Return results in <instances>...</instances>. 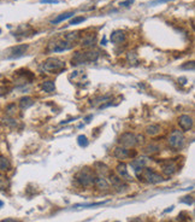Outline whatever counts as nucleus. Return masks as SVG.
I'll list each match as a JSON object with an SVG mask.
<instances>
[{
	"instance_id": "nucleus-1",
	"label": "nucleus",
	"mask_w": 195,
	"mask_h": 222,
	"mask_svg": "<svg viewBox=\"0 0 195 222\" xmlns=\"http://www.w3.org/2000/svg\"><path fill=\"white\" fill-rule=\"evenodd\" d=\"M41 69L47 71V73H57V71L65 69V62L60 61L59 58L51 57V58H47L46 61L42 63Z\"/></svg>"
},
{
	"instance_id": "nucleus-2",
	"label": "nucleus",
	"mask_w": 195,
	"mask_h": 222,
	"mask_svg": "<svg viewBox=\"0 0 195 222\" xmlns=\"http://www.w3.org/2000/svg\"><path fill=\"white\" fill-rule=\"evenodd\" d=\"M94 179H95V175H94V171L90 170L89 168H85L82 170H80L76 175V180L78 181V184L81 186H90V185L94 184Z\"/></svg>"
},
{
	"instance_id": "nucleus-3",
	"label": "nucleus",
	"mask_w": 195,
	"mask_h": 222,
	"mask_svg": "<svg viewBox=\"0 0 195 222\" xmlns=\"http://www.w3.org/2000/svg\"><path fill=\"white\" fill-rule=\"evenodd\" d=\"M99 57L98 52H76L72 57V64H82V63H88V62H95Z\"/></svg>"
},
{
	"instance_id": "nucleus-4",
	"label": "nucleus",
	"mask_w": 195,
	"mask_h": 222,
	"mask_svg": "<svg viewBox=\"0 0 195 222\" xmlns=\"http://www.w3.org/2000/svg\"><path fill=\"white\" fill-rule=\"evenodd\" d=\"M167 141H169V145L171 146L173 150H181L184 146L186 139L181 130H173Z\"/></svg>"
},
{
	"instance_id": "nucleus-5",
	"label": "nucleus",
	"mask_w": 195,
	"mask_h": 222,
	"mask_svg": "<svg viewBox=\"0 0 195 222\" xmlns=\"http://www.w3.org/2000/svg\"><path fill=\"white\" fill-rule=\"evenodd\" d=\"M141 173H142V177L146 179V181L149 182V184H159V182H162L164 180L163 176L160 174H158L157 171H154L153 169L143 168Z\"/></svg>"
},
{
	"instance_id": "nucleus-6",
	"label": "nucleus",
	"mask_w": 195,
	"mask_h": 222,
	"mask_svg": "<svg viewBox=\"0 0 195 222\" xmlns=\"http://www.w3.org/2000/svg\"><path fill=\"white\" fill-rule=\"evenodd\" d=\"M74 46V44H71L69 41H66L65 39H58L55 40L54 42H51L49 46H48V50L52 51V52H62V51H66V50H70L71 47Z\"/></svg>"
},
{
	"instance_id": "nucleus-7",
	"label": "nucleus",
	"mask_w": 195,
	"mask_h": 222,
	"mask_svg": "<svg viewBox=\"0 0 195 222\" xmlns=\"http://www.w3.org/2000/svg\"><path fill=\"white\" fill-rule=\"evenodd\" d=\"M118 143H119V145L122 146V147L129 149V147H134V146L137 144V138L133 133H124V134L121 135Z\"/></svg>"
},
{
	"instance_id": "nucleus-8",
	"label": "nucleus",
	"mask_w": 195,
	"mask_h": 222,
	"mask_svg": "<svg viewBox=\"0 0 195 222\" xmlns=\"http://www.w3.org/2000/svg\"><path fill=\"white\" fill-rule=\"evenodd\" d=\"M136 156V151L135 150H129V149H125V147H122L119 146L115 150V157L123 161V160H126V158H134Z\"/></svg>"
},
{
	"instance_id": "nucleus-9",
	"label": "nucleus",
	"mask_w": 195,
	"mask_h": 222,
	"mask_svg": "<svg viewBox=\"0 0 195 222\" xmlns=\"http://www.w3.org/2000/svg\"><path fill=\"white\" fill-rule=\"evenodd\" d=\"M193 118L189 115H182L178 117V124L183 132H188L193 128Z\"/></svg>"
},
{
	"instance_id": "nucleus-10",
	"label": "nucleus",
	"mask_w": 195,
	"mask_h": 222,
	"mask_svg": "<svg viewBox=\"0 0 195 222\" xmlns=\"http://www.w3.org/2000/svg\"><path fill=\"white\" fill-rule=\"evenodd\" d=\"M162 167H163V173L165 175L171 176L177 171V165L172 161H165L162 162Z\"/></svg>"
},
{
	"instance_id": "nucleus-11",
	"label": "nucleus",
	"mask_w": 195,
	"mask_h": 222,
	"mask_svg": "<svg viewBox=\"0 0 195 222\" xmlns=\"http://www.w3.org/2000/svg\"><path fill=\"white\" fill-rule=\"evenodd\" d=\"M109 176H110V182L112 184V186H113L115 188H117V190L126 188V184H125L124 181H123L118 175L113 174V173H110Z\"/></svg>"
},
{
	"instance_id": "nucleus-12",
	"label": "nucleus",
	"mask_w": 195,
	"mask_h": 222,
	"mask_svg": "<svg viewBox=\"0 0 195 222\" xmlns=\"http://www.w3.org/2000/svg\"><path fill=\"white\" fill-rule=\"evenodd\" d=\"M146 164H147V158H145V157L136 158L131 162V167H133L134 171L136 173V175H139V173L142 171V169L146 167Z\"/></svg>"
},
{
	"instance_id": "nucleus-13",
	"label": "nucleus",
	"mask_w": 195,
	"mask_h": 222,
	"mask_svg": "<svg viewBox=\"0 0 195 222\" xmlns=\"http://www.w3.org/2000/svg\"><path fill=\"white\" fill-rule=\"evenodd\" d=\"M117 174L122 180H126V181L133 180V177L129 175V173H128V169H126V164L125 163H119L117 165Z\"/></svg>"
},
{
	"instance_id": "nucleus-14",
	"label": "nucleus",
	"mask_w": 195,
	"mask_h": 222,
	"mask_svg": "<svg viewBox=\"0 0 195 222\" xmlns=\"http://www.w3.org/2000/svg\"><path fill=\"white\" fill-rule=\"evenodd\" d=\"M94 185H95L96 188L104 190V191L109 190V187H110L107 180H106V179L104 177V175H101V174H99L98 176H95V179H94Z\"/></svg>"
},
{
	"instance_id": "nucleus-15",
	"label": "nucleus",
	"mask_w": 195,
	"mask_h": 222,
	"mask_svg": "<svg viewBox=\"0 0 195 222\" xmlns=\"http://www.w3.org/2000/svg\"><path fill=\"white\" fill-rule=\"evenodd\" d=\"M126 39V35H125L124 31L122 30H115L112 34H111V41L113 44H117V45H121L123 44Z\"/></svg>"
},
{
	"instance_id": "nucleus-16",
	"label": "nucleus",
	"mask_w": 195,
	"mask_h": 222,
	"mask_svg": "<svg viewBox=\"0 0 195 222\" xmlns=\"http://www.w3.org/2000/svg\"><path fill=\"white\" fill-rule=\"evenodd\" d=\"M28 50V45H18V46L13 47L11 50V57L12 58H17V57H21L25 53V51Z\"/></svg>"
},
{
	"instance_id": "nucleus-17",
	"label": "nucleus",
	"mask_w": 195,
	"mask_h": 222,
	"mask_svg": "<svg viewBox=\"0 0 195 222\" xmlns=\"http://www.w3.org/2000/svg\"><path fill=\"white\" fill-rule=\"evenodd\" d=\"M95 41H96V35L95 34H92V35H86L85 38L82 39V41H81V45L83 47H92L94 46V44H95Z\"/></svg>"
},
{
	"instance_id": "nucleus-18",
	"label": "nucleus",
	"mask_w": 195,
	"mask_h": 222,
	"mask_svg": "<svg viewBox=\"0 0 195 222\" xmlns=\"http://www.w3.org/2000/svg\"><path fill=\"white\" fill-rule=\"evenodd\" d=\"M64 39L66 40V41H69L71 44H74L75 45V42L77 41L78 39H80V31H71V33H66L65 35H64Z\"/></svg>"
},
{
	"instance_id": "nucleus-19",
	"label": "nucleus",
	"mask_w": 195,
	"mask_h": 222,
	"mask_svg": "<svg viewBox=\"0 0 195 222\" xmlns=\"http://www.w3.org/2000/svg\"><path fill=\"white\" fill-rule=\"evenodd\" d=\"M160 130H162V128L158 124H151V126H148L146 128V133L148 134L149 137H156V135H158L160 133Z\"/></svg>"
},
{
	"instance_id": "nucleus-20",
	"label": "nucleus",
	"mask_w": 195,
	"mask_h": 222,
	"mask_svg": "<svg viewBox=\"0 0 195 222\" xmlns=\"http://www.w3.org/2000/svg\"><path fill=\"white\" fill-rule=\"evenodd\" d=\"M34 104V99L31 97H23L19 99V106L21 109H28Z\"/></svg>"
},
{
	"instance_id": "nucleus-21",
	"label": "nucleus",
	"mask_w": 195,
	"mask_h": 222,
	"mask_svg": "<svg viewBox=\"0 0 195 222\" xmlns=\"http://www.w3.org/2000/svg\"><path fill=\"white\" fill-rule=\"evenodd\" d=\"M42 89L47 93L54 92V89H55L54 82H53V81H46V82H44V84H42Z\"/></svg>"
},
{
	"instance_id": "nucleus-22",
	"label": "nucleus",
	"mask_w": 195,
	"mask_h": 222,
	"mask_svg": "<svg viewBox=\"0 0 195 222\" xmlns=\"http://www.w3.org/2000/svg\"><path fill=\"white\" fill-rule=\"evenodd\" d=\"M10 167H11V164H10V161L8 158L4 157V156H0V170L6 171L10 169Z\"/></svg>"
},
{
	"instance_id": "nucleus-23",
	"label": "nucleus",
	"mask_w": 195,
	"mask_h": 222,
	"mask_svg": "<svg viewBox=\"0 0 195 222\" xmlns=\"http://www.w3.org/2000/svg\"><path fill=\"white\" fill-rule=\"evenodd\" d=\"M75 15V12H66V14H63V15L58 16L57 18H55L54 21L52 22L53 24H57V23H60V22H63V21H65V19H68V18H70V17H72V16Z\"/></svg>"
},
{
	"instance_id": "nucleus-24",
	"label": "nucleus",
	"mask_w": 195,
	"mask_h": 222,
	"mask_svg": "<svg viewBox=\"0 0 195 222\" xmlns=\"http://www.w3.org/2000/svg\"><path fill=\"white\" fill-rule=\"evenodd\" d=\"M126 59L128 62L130 63V64H133V65H136L139 61H137V54L135 53V52H129L128 56H126Z\"/></svg>"
},
{
	"instance_id": "nucleus-25",
	"label": "nucleus",
	"mask_w": 195,
	"mask_h": 222,
	"mask_svg": "<svg viewBox=\"0 0 195 222\" xmlns=\"http://www.w3.org/2000/svg\"><path fill=\"white\" fill-rule=\"evenodd\" d=\"M160 149H159V146L158 145H154V144H152V145H148L147 147H145V152L146 153H156L158 152Z\"/></svg>"
},
{
	"instance_id": "nucleus-26",
	"label": "nucleus",
	"mask_w": 195,
	"mask_h": 222,
	"mask_svg": "<svg viewBox=\"0 0 195 222\" xmlns=\"http://www.w3.org/2000/svg\"><path fill=\"white\" fill-rule=\"evenodd\" d=\"M77 143H78V145L82 146V147H86V146L88 145V140H87V138L85 135H80L77 138Z\"/></svg>"
},
{
	"instance_id": "nucleus-27",
	"label": "nucleus",
	"mask_w": 195,
	"mask_h": 222,
	"mask_svg": "<svg viewBox=\"0 0 195 222\" xmlns=\"http://www.w3.org/2000/svg\"><path fill=\"white\" fill-rule=\"evenodd\" d=\"M8 180H6V177L5 176H3L0 174V190H5L6 187H8Z\"/></svg>"
},
{
	"instance_id": "nucleus-28",
	"label": "nucleus",
	"mask_w": 195,
	"mask_h": 222,
	"mask_svg": "<svg viewBox=\"0 0 195 222\" xmlns=\"http://www.w3.org/2000/svg\"><path fill=\"white\" fill-rule=\"evenodd\" d=\"M105 202H100V203H90V204H77V205H75V208H88V207H99V205H102Z\"/></svg>"
},
{
	"instance_id": "nucleus-29",
	"label": "nucleus",
	"mask_w": 195,
	"mask_h": 222,
	"mask_svg": "<svg viewBox=\"0 0 195 222\" xmlns=\"http://www.w3.org/2000/svg\"><path fill=\"white\" fill-rule=\"evenodd\" d=\"M85 21H86L85 17H75L74 19H71L70 21V24L71 25H74V24H78V23H81V22H85Z\"/></svg>"
},
{
	"instance_id": "nucleus-30",
	"label": "nucleus",
	"mask_w": 195,
	"mask_h": 222,
	"mask_svg": "<svg viewBox=\"0 0 195 222\" xmlns=\"http://www.w3.org/2000/svg\"><path fill=\"white\" fill-rule=\"evenodd\" d=\"M133 4H134V0H125V1H122V3L119 4V6H121V8H128V6L133 5Z\"/></svg>"
},
{
	"instance_id": "nucleus-31",
	"label": "nucleus",
	"mask_w": 195,
	"mask_h": 222,
	"mask_svg": "<svg viewBox=\"0 0 195 222\" xmlns=\"http://www.w3.org/2000/svg\"><path fill=\"white\" fill-rule=\"evenodd\" d=\"M6 111H8V115H13L16 112V105L15 104H11V105H8V109H6Z\"/></svg>"
},
{
	"instance_id": "nucleus-32",
	"label": "nucleus",
	"mask_w": 195,
	"mask_h": 222,
	"mask_svg": "<svg viewBox=\"0 0 195 222\" xmlns=\"http://www.w3.org/2000/svg\"><path fill=\"white\" fill-rule=\"evenodd\" d=\"M190 64H186V65H182V69H190L194 70V62H189Z\"/></svg>"
},
{
	"instance_id": "nucleus-33",
	"label": "nucleus",
	"mask_w": 195,
	"mask_h": 222,
	"mask_svg": "<svg viewBox=\"0 0 195 222\" xmlns=\"http://www.w3.org/2000/svg\"><path fill=\"white\" fill-rule=\"evenodd\" d=\"M41 3H45V4H54V3H58V0H40Z\"/></svg>"
},
{
	"instance_id": "nucleus-34",
	"label": "nucleus",
	"mask_w": 195,
	"mask_h": 222,
	"mask_svg": "<svg viewBox=\"0 0 195 222\" xmlns=\"http://www.w3.org/2000/svg\"><path fill=\"white\" fill-rule=\"evenodd\" d=\"M130 222H142V220H141V219H139V217H136V219H133V220H131Z\"/></svg>"
},
{
	"instance_id": "nucleus-35",
	"label": "nucleus",
	"mask_w": 195,
	"mask_h": 222,
	"mask_svg": "<svg viewBox=\"0 0 195 222\" xmlns=\"http://www.w3.org/2000/svg\"><path fill=\"white\" fill-rule=\"evenodd\" d=\"M165 1H171V0H156L154 4H158V3H165Z\"/></svg>"
},
{
	"instance_id": "nucleus-36",
	"label": "nucleus",
	"mask_w": 195,
	"mask_h": 222,
	"mask_svg": "<svg viewBox=\"0 0 195 222\" xmlns=\"http://www.w3.org/2000/svg\"><path fill=\"white\" fill-rule=\"evenodd\" d=\"M3 222H15L13 220H4Z\"/></svg>"
},
{
	"instance_id": "nucleus-37",
	"label": "nucleus",
	"mask_w": 195,
	"mask_h": 222,
	"mask_svg": "<svg viewBox=\"0 0 195 222\" xmlns=\"http://www.w3.org/2000/svg\"><path fill=\"white\" fill-rule=\"evenodd\" d=\"M3 205H4V203H3L1 200H0V207H3Z\"/></svg>"
},
{
	"instance_id": "nucleus-38",
	"label": "nucleus",
	"mask_w": 195,
	"mask_h": 222,
	"mask_svg": "<svg viewBox=\"0 0 195 222\" xmlns=\"http://www.w3.org/2000/svg\"><path fill=\"white\" fill-rule=\"evenodd\" d=\"M0 33H1V29H0Z\"/></svg>"
}]
</instances>
